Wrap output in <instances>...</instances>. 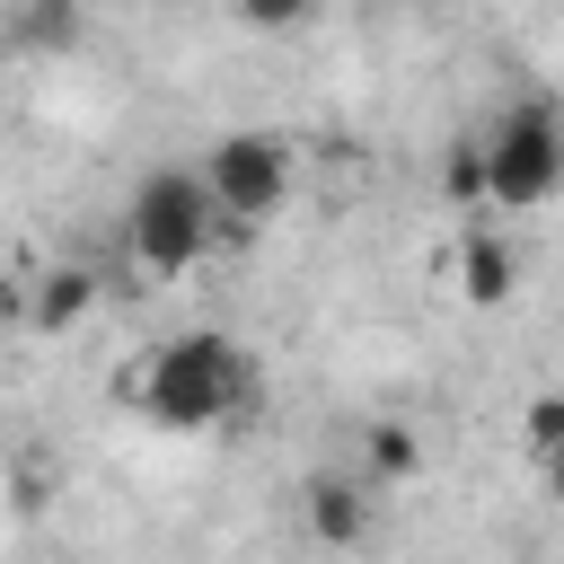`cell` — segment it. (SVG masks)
<instances>
[{"instance_id":"3","label":"cell","mask_w":564,"mask_h":564,"mask_svg":"<svg viewBox=\"0 0 564 564\" xmlns=\"http://www.w3.org/2000/svg\"><path fill=\"white\" fill-rule=\"evenodd\" d=\"M212 229H220V212H212V194H203L194 167H150V176L132 185V203H123V238H132V256H141L150 273L203 264V256H212Z\"/></svg>"},{"instance_id":"4","label":"cell","mask_w":564,"mask_h":564,"mask_svg":"<svg viewBox=\"0 0 564 564\" xmlns=\"http://www.w3.org/2000/svg\"><path fill=\"white\" fill-rule=\"evenodd\" d=\"M203 176V194H212V212L220 220H264V212H282L291 203V176H300V159H291V141L282 132H220L212 141V159L194 167Z\"/></svg>"},{"instance_id":"9","label":"cell","mask_w":564,"mask_h":564,"mask_svg":"<svg viewBox=\"0 0 564 564\" xmlns=\"http://www.w3.org/2000/svg\"><path fill=\"white\" fill-rule=\"evenodd\" d=\"M88 35V9L79 0H18V44H35V53H70Z\"/></svg>"},{"instance_id":"1","label":"cell","mask_w":564,"mask_h":564,"mask_svg":"<svg viewBox=\"0 0 564 564\" xmlns=\"http://www.w3.org/2000/svg\"><path fill=\"white\" fill-rule=\"evenodd\" d=\"M123 397L159 423V432H212V423H238L256 405V352L220 326H194V335H167L132 379Z\"/></svg>"},{"instance_id":"2","label":"cell","mask_w":564,"mask_h":564,"mask_svg":"<svg viewBox=\"0 0 564 564\" xmlns=\"http://www.w3.org/2000/svg\"><path fill=\"white\" fill-rule=\"evenodd\" d=\"M476 185H485V212H538L564 185V123L546 97H520L476 132Z\"/></svg>"},{"instance_id":"12","label":"cell","mask_w":564,"mask_h":564,"mask_svg":"<svg viewBox=\"0 0 564 564\" xmlns=\"http://www.w3.org/2000/svg\"><path fill=\"white\" fill-rule=\"evenodd\" d=\"M449 194H458V203H485V185H476V141L449 150Z\"/></svg>"},{"instance_id":"7","label":"cell","mask_w":564,"mask_h":564,"mask_svg":"<svg viewBox=\"0 0 564 564\" xmlns=\"http://www.w3.org/2000/svg\"><path fill=\"white\" fill-rule=\"evenodd\" d=\"M88 308H97V273H79V264H53V273H35V291H26V317H35L44 335H70Z\"/></svg>"},{"instance_id":"6","label":"cell","mask_w":564,"mask_h":564,"mask_svg":"<svg viewBox=\"0 0 564 564\" xmlns=\"http://www.w3.org/2000/svg\"><path fill=\"white\" fill-rule=\"evenodd\" d=\"M458 291H467L476 308H494V300H511V291H520V256H511V238H494V229H476V238L458 247Z\"/></svg>"},{"instance_id":"11","label":"cell","mask_w":564,"mask_h":564,"mask_svg":"<svg viewBox=\"0 0 564 564\" xmlns=\"http://www.w3.org/2000/svg\"><path fill=\"white\" fill-rule=\"evenodd\" d=\"M520 423H529V449H555V441H564V397H529Z\"/></svg>"},{"instance_id":"10","label":"cell","mask_w":564,"mask_h":564,"mask_svg":"<svg viewBox=\"0 0 564 564\" xmlns=\"http://www.w3.org/2000/svg\"><path fill=\"white\" fill-rule=\"evenodd\" d=\"M308 9H317V0H238V18H247V26H264V35L308 26Z\"/></svg>"},{"instance_id":"13","label":"cell","mask_w":564,"mask_h":564,"mask_svg":"<svg viewBox=\"0 0 564 564\" xmlns=\"http://www.w3.org/2000/svg\"><path fill=\"white\" fill-rule=\"evenodd\" d=\"M0 449H9V414H0Z\"/></svg>"},{"instance_id":"8","label":"cell","mask_w":564,"mask_h":564,"mask_svg":"<svg viewBox=\"0 0 564 564\" xmlns=\"http://www.w3.org/2000/svg\"><path fill=\"white\" fill-rule=\"evenodd\" d=\"M423 476V432L414 423H370L361 432V485H405Z\"/></svg>"},{"instance_id":"5","label":"cell","mask_w":564,"mask_h":564,"mask_svg":"<svg viewBox=\"0 0 564 564\" xmlns=\"http://www.w3.org/2000/svg\"><path fill=\"white\" fill-rule=\"evenodd\" d=\"M300 511H308V538L317 546H361L370 538V485L361 476H335V467L308 476L300 485Z\"/></svg>"}]
</instances>
